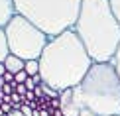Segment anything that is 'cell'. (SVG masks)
I'll use <instances>...</instances> for the list:
<instances>
[{
	"mask_svg": "<svg viewBox=\"0 0 120 116\" xmlns=\"http://www.w3.org/2000/svg\"><path fill=\"white\" fill-rule=\"evenodd\" d=\"M10 55V45H8V36H6V30L0 28V63L6 61V57Z\"/></svg>",
	"mask_w": 120,
	"mask_h": 116,
	"instance_id": "cell-8",
	"label": "cell"
},
{
	"mask_svg": "<svg viewBox=\"0 0 120 116\" xmlns=\"http://www.w3.org/2000/svg\"><path fill=\"white\" fill-rule=\"evenodd\" d=\"M75 34L94 63H112L120 47V24L108 0H83Z\"/></svg>",
	"mask_w": 120,
	"mask_h": 116,
	"instance_id": "cell-2",
	"label": "cell"
},
{
	"mask_svg": "<svg viewBox=\"0 0 120 116\" xmlns=\"http://www.w3.org/2000/svg\"><path fill=\"white\" fill-rule=\"evenodd\" d=\"M16 93H18V94H22V97H26V93H28L26 85H16Z\"/></svg>",
	"mask_w": 120,
	"mask_h": 116,
	"instance_id": "cell-15",
	"label": "cell"
},
{
	"mask_svg": "<svg viewBox=\"0 0 120 116\" xmlns=\"http://www.w3.org/2000/svg\"><path fill=\"white\" fill-rule=\"evenodd\" d=\"M30 77H36L39 75V59H32V61H26V69H24Z\"/></svg>",
	"mask_w": 120,
	"mask_h": 116,
	"instance_id": "cell-9",
	"label": "cell"
},
{
	"mask_svg": "<svg viewBox=\"0 0 120 116\" xmlns=\"http://www.w3.org/2000/svg\"><path fill=\"white\" fill-rule=\"evenodd\" d=\"M28 77H30V75L26 71H20V73H16V77H14V83H16V85H24L28 81Z\"/></svg>",
	"mask_w": 120,
	"mask_h": 116,
	"instance_id": "cell-12",
	"label": "cell"
},
{
	"mask_svg": "<svg viewBox=\"0 0 120 116\" xmlns=\"http://www.w3.org/2000/svg\"><path fill=\"white\" fill-rule=\"evenodd\" d=\"M8 116H26V114H24L22 110H12V112H10Z\"/></svg>",
	"mask_w": 120,
	"mask_h": 116,
	"instance_id": "cell-18",
	"label": "cell"
},
{
	"mask_svg": "<svg viewBox=\"0 0 120 116\" xmlns=\"http://www.w3.org/2000/svg\"><path fill=\"white\" fill-rule=\"evenodd\" d=\"M59 100H61V106L65 104H71L73 102V89H65L59 93Z\"/></svg>",
	"mask_w": 120,
	"mask_h": 116,
	"instance_id": "cell-10",
	"label": "cell"
},
{
	"mask_svg": "<svg viewBox=\"0 0 120 116\" xmlns=\"http://www.w3.org/2000/svg\"><path fill=\"white\" fill-rule=\"evenodd\" d=\"M24 85H26V89H28V90H36V87H38L36 81H34V77H28V81H26Z\"/></svg>",
	"mask_w": 120,
	"mask_h": 116,
	"instance_id": "cell-13",
	"label": "cell"
},
{
	"mask_svg": "<svg viewBox=\"0 0 120 116\" xmlns=\"http://www.w3.org/2000/svg\"><path fill=\"white\" fill-rule=\"evenodd\" d=\"M108 4H110V10L114 14V18H116L118 24H120V0H108Z\"/></svg>",
	"mask_w": 120,
	"mask_h": 116,
	"instance_id": "cell-11",
	"label": "cell"
},
{
	"mask_svg": "<svg viewBox=\"0 0 120 116\" xmlns=\"http://www.w3.org/2000/svg\"><path fill=\"white\" fill-rule=\"evenodd\" d=\"M16 12L38 26L45 36L55 37L73 30L83 0H14Z\"/></svg>",
	"mask_w": 120,
	"mask_h": 116,
	"instance_id": "cell-4",
	"label": "cell"
},
{
	"mask_svg": "<svg viewBox=\"0 0 120 116\" xmlns=\"http://www.w3.org/2000/svg\"><path fill=\"white\" fill-rule=\"evenodd\" d=\"M73 102L97 116H120V77L112 63H93L79 87L73 89Z\"/></svg>",
	"mask_w": 120,
	"mask_h": 116,
	"instance_id": "cell-3",
	"label": "cell"
},
{
	"mask_svg": "<svg viewBox=\"0 0 120 116\" xmlns=\"http://www.w3.org/2000/svg\"><path fill=\"white\" fill-rule=\"evenodd\" d=\"M16 14L18 12L14 0H0V28H6Z\"/></svg>",
	"mask_w": 120,
	"mask_h": 116,
	"instance_id": "cell-6",
	"label": "cell"
},
{
	"mask_svg": "<svg viewBox=\"0 0 120 116\" xmlns=\"http://www.w3.org/2000/svg\"><path fill=\"white\" fill-rule=\"evenodd\" d=\"M4 73H6V67H4V63H0V77H4Z\"/></svg>",
	"mask_w": 120,
	"mask_h": 116,
	"instance_id": "cell-19",
	"label": "cell"
},
{
	"mask_svg": "<svg viewBox=\"0 0 120 116\" xmlns=\"http://www.w3.org/2000/svg\"><path fill=\"white\" fill-rule=\"evenodd\" d=\"M14 77H16V75H14V73H10V71H6V73H4V81H6V83H14Z\"/></svg>",
	"mask_w": 120,
	"mask_h": 116,
	"instance_id": "cell-16",
	"label": "cell"
},
{
	"mask_svg": "<svg viewBox=\"0 0 120 116\" xmlns=\"http://www.w3.org/2000/svg\"><path fill=\"white\" fill-rule=\"evenodd\" d=\"M93 59L75 30L51 37L39 57V75L47 87L55 90L75 89L83 83L93 67Z\"/></svg>",
	"mask_w": 120,
	"mask_h": 116,
	"instance_id": "cell-1",
	"label": "cell"
},
{
	"mask_svg": "<svg viewBox=\"0 0 120 116\" xmlns=\"http://www.w3.org/2000/svg\"><path fill=\"white\" fill-rule=\"evenodd\" d=\"M112 65L116 67V71H118V77H120V47H118V51H116V57H114Z\"/></svg>",
	"mask_w": 120,
	"mask_h": 116,
	"instance_id": "cell-14",
	"label": "cell"
},
{
	"mask_svg": "<svg viewBox=\"0 0 120 116\" xmlns=\"http://www.w3.org/2000/svg\"><path fill=\"white\" fill-rule=\"evenodd\" d=\"M4 67H6V71H10V73H20V71H24L26 69V61L24 59H20L18 55H12L10 53L8 57H6V61H4Z\"/></svg>",
	"mask_w": 120,
	"mask_h": 116,
	"instance_id": "cell-7",
	"label": "cell"
},
{
	"mask_svg": "<svg viewBox=\"0 0 120 116\" xmlns=\"http://www.w3.org/2000/svg\"><path fill=\"white\" fill-rule=\"evenodd\" d=\"M79 116H97V114H94L93 110H89V108H83V110H81V114H79Z\"/></svg>",
	"mask_w": 120,
	"mask_h": 116,
	"instance_id": "cell-17",
	"label": "cell"
},
{
	"mask_svg": "<svg viewBox=\"0 0 120 116\" xmlns=\"http://www.w3.org/2000/svg\"><path fill=\"white\" fill-rule=\"evenodd\" d=\"M6 36H8V45H10V53L18 55L24 61H32V59H39L45 49V45L49 43V36L41 32L38 26H34L30 20L24 16L16 14L6 28Z\"/></svg>",
	"mask_w": 120,
	"mask_h": 116,
	"instance_id": "cell-5",
	"label": "cell"
}]
</instances>
